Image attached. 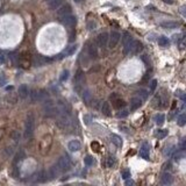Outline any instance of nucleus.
<instances>
[{
    "label": "nucleus",
    "mask_w": 186,
    "mask_h": 186,
    "mask_svg": "<svg viewBox=\"0 0 186 186\" xmlns=\"http://www.w3.org/2000/svg\"><path fill=\"white\" fill-rule=\"evenodd\" d=\"M71 123V116L69 114V112H61V113H57V121H56V124L62 128V129H65L70 126Z\"/></svg>",
    "instance_id": "1"
},
{
    "label": "nucleus",
    "mask_w": 186,
    "mask_h": 186,
    "mask_svg": "<svg viewBox=\"0 0 186 186\" xmlns=\"http://www.w3.org/2000/svg\"><path fill=\"white\" fill-rule=\"evenodd\" d=\"M71 165H72V163H71V158L69 157V156H63V157H61L58 162H57V164H56V166H57V169L59 170V172L63 173V172H67L69 171L70 169H71Z\"/></svg>",
    "instance_id": "2"
},
{
    "label": "nucleus",
    "mask_w": 186,
    "mask_h": 186,
    "mask_svg": "<svg viewBox=\"0 0 186 186\" xmlns=\"http://www.w3.org/2000/svg\"><path fill=\"white\" fill-rule=\"evenodd\" d=\"M34 115L33 114H28L26 119V123H25V138H29L31 137V135L34 133Z\"/></svg>",
    "instance_id": "3"
},
{
    "label": "nucleus",
    "mask_w": 186,
    "mask_h": 186,
    "mask_svg": "<svg viewBox=\"0 0 186 186\" xmlns=\"http://www.w3.org/2000/svg\"><path fill=\"white\" fill-rule=\"evenodd\" d=\"M44 115L47 118H53L57 115V107L53 104L51 100H45L44 104Z\"/></svg>",
    "instance_id": "4"
},
{
    "label": "nucleus",
    "mask_w": 186,
    "mask_h": 186,
    "mask_svg": "<svg viewBox=\"0 0 186 186\" xmlns=\"http://www.w3.org/2000/svg\"><path fill=\"white\" fill-rule=\"evenodd\" d=\"M120 39H121V35L118 31H112L109 37H108V45H109V48H114L119 43Z\"/></svg>",
    "instance_id": "5"
},
{
    "label": "nucleus",
    "mask_w": 186,
    "mask_h": 186,
    "mask_svg": "<svg viewBox=\"0 0 186 186\" xmlns=\"http://www.w3.org/2000/svg\"><path fill=\"white\" fill-rule=\"evenodd\" d=\"M71 12H72V10H71V6H70V5H62V6L58 8L57 15H58L59 19H62V18L67 16L69 14H71Z\"/></svg>",
    "instance_id": "6"
},
{
    "label": "nucleus",
    "mask_w": 186,
    "mask_h": 186,
    "mask_svg": "<svg viewBox=\"0 0 186 186\" xmlns=\"http://www.w3.org/2000/svg\"><path fill=\"white\" fill-rule=\"evenodd\" d=\"M61 20H62V22L67 27H73L75 25H76V22H77V19H76L72 14H69V15H67V16L62 18Z\"/></svg>",
    "instance_id": "7"
},
{
    "label": "nucleus",
    "mask_w": 186,
    "mask_h": 186,
    "mask_svg": "<svg viewBox=\"0 0 186 186\" xmlns=\"http://www.w3.org/2000/svg\"><path fill=\"white\" fill-rule=\"evenodd\" d=\"M142 50H143V44H142L140 41L133 40V42H132V50H130V53L136 55V53H140Z\"/></svg>",
    "instance_id": "8"
},
{
    "label": "nucleus",
    "mask_w": 186,
    "mask_h": 186,
    "mask_svg": "<svg viewBox=\"0 0 186 186\" xmlns=\"http://www.w3.org/2000/svg\"><path fill=\"white\" fill-rule=\"evenodd\" d=\"M67 148H69V150L71 152H76V151H79L80 149H81V143H80L78 140H72V141L69 142Z\"/></svg>",
    "instance_id": "9"
},
{
    "label": "nucleus",
    "mask_w": 186,
    "mask_h": 186,
    "mask_svg": "<svg viewBox=\"0 0 186 186\" xmlns=\"http://www.w3.org/2000/svg\"><path fill=\"white\" fill-rule=\"evenodd\" d=\"M108 34L107 33H101L98 37H97V44L100 47V48H103V47H105L107 43H108Z\"/></svg>",
    "instance_id": "10"
},
{
    "label": "nucleus",
    "mask_w": 186,
    "mask_h": 186,
    "mask_svg": "<svg viewBox=\"0 0 186 186\" xmlns=\"http://www.w3.org/2000/svg\"><path fill=\"white\" fill-rule=\"evenodd\" d=\"M160 183L163 185H171L173 183V177L171 173L169 172H164L160 177Z\"/></svg>",
    "instance_id": "11"
},
{
    "label": "nucleus",
    "mask_w": 186,
    "mask_h": 186,
    "mask_svg": "<svg viewBox=\"0 0 186 186\" xmlns=\"http://www.w3.org/2000/svg\"><path fill=\"white\" fill-rule=\"evenodd\" d=\"M111 99H114V103H113V105H114V108H116V109H121V108H123V107L126 106V103H124V100H122V99L118 98V95H116V94H113V95H111Z\"/></svg>",
    "instance_id": "12"
},
{
    "label": "nucleus",
    "mask_w": 186,
    "mask_h": 186,
    "mask_svg": "<svg viewBox=\"0 0 186 186\" xmlns=\"http://www.w3.org/2000/svg\"><path fill=\"white\" fill-rule=\"evenodd\" d=\"M142 99L140 98V97H135L132 99V101H130V109L132 111H135V109H137V108H140L141 105H142Z\"/></svg>",
    "instance_id": "13"
},
{
    "label": "nucleus",
    "mask_w": 186,
    "mask_h": 186,
    "mask_svg": "<svg viewBox=\"0 0 186 186\" xmlns=\"http://www.w3.org/2000/svg\"><path fill=\"white\" fill-rule=\"evenodd\" d=\"M140 156L143 160H149V144L148 143H143V146L140 149Z\"/></svg>",
    "instance_id": "14"
},
{
    "label": "nucleus",
    "mask_w": 186,
    "mask_h": 186,
    "mask_svg": "<svg viewBox=\"0 0 186 186\" xmlns=\"http://www.w3.org/2000/svg\"><path fill=\"white\" fill-rule=\"evenodd\" d=\"M49 2V8L50 10H58L62 5H63V2H64V0H50V1H48Z\"/></svg>",
    "instance_id": "15"
},
{
    "label": "nucleus",
    "mask_w": 186,
    "mask_h": 186,
    "mask_svg": "<svg viewBox=\"0 0 186 186\" xmlns=\"http://www.w3.org/2000/svg\"><path fill=\"white\" fill-rule=\"evenodd\" d=\"M179 26L178 22L176 21H164V22H160V27L165 28V29H173V28H177Z\"/></svg>",
    "instance_id": "16"
},
{
    "label": "nucleus",
    "mask_w": 186,
    "mask_h": 186,
    "mask_svg": "<svg viewBox=\"0 0 186 186\" xmlns=\"http://www.w3.org/2000/svg\"><path fill=\"white\" fill-rule=\"evenodd\" d=\"M111 141H112L113 144H115L118 148L122 146V138L120 137L119 135H116V134H112L111 135Z\"/></svg>",
    "instance_id": "17"
},
{
    "label": "nucleus",
    "mask_w": 186,
    "mask_h": 186,
    "mask_svg": "<svg viewBox=\"0 0 186 186\" xmlns=\"http://www.w3.org/2000/svg\"><path fill=\"white\" fill-rule=\"evenodd\" d=\"M19 95H20L21 99H26L27 97L29 95V90H28V87L26 85H21L19 87Z\"/></svg>",
    "instance_id": "18"
},
{
    "label": "nucleus",
    "mask_w": 186,
    "mask_h": 186,
    "mask_svg": "<svg viewBox=\"0 0 186 186\" xmlns=\"http://www.w3.org/2000/svg\"><path fill=\"white\" fill-rule=\"evenodd\" d=\"M101 112H103V114H104V115H106V116H111V115H112V108H111L109 103H106V101H105V103L103 104Z\"/></svg>",
    "instance_id": "19"
},
{
    "label": "nucleus",
    "mask_w": 186,
    "mask_h": 186,
    "mask_svg": "<svg viewBox=\"0 0 186 186\" xmlns=\"http://www.w3.org/2000/svg\"><path fill=\"white\" fill-rule=\"evenodd\" d=\"M59 170L57 169V166H53V168H50L49 169V172H48V178H50V179H55L56 177H58V174H59Z\"/></svg>",
    "instance_id": "20"
},
{
    "label": "nucleus",
    "mask_w": 186,
    "mask_h": 186,
    "mask_svg": "<svg viewBox=\"0 0 186 186\" xmlns=\"http://www.w3.org/2000/svg\"><path fill=\"white\" fill-rule=\"evenodd\" d=\"M49 178H48V172L47 171H44V170H42L40 172L37 173V182H40V183H44V182H47Z\"/></svg>",
    "instance_id": "21"
},
{
    "label": "nucleus",
    "mask_w": 186,
    "mask_h": 186,
    "mask_svg": "<svg viewBox=\"0 0 186 186\" xmlns=\"http://www.w3.org/2000/svg\"><path fill=\"white\" fill-rule=\"evenodd\" d=\"M178 48H179L180 50H184L186 48V34L182 35V36L179 37V40H178Z\"/></svg>",
    "instance_id": "22"
},
{
    "label": "nucleus",
    "mask_w": 186,
    "mask_h": 186,
    "mask_svg": "<svg viewBox=\"0 0 186 186\" xmlns=\"http://www.w3.org/2000/svg\"><path fill=\"white\" fill-rule=\"evenodd\" d=\"M158 44H160V47L166 48V47H169V44H170V40H169L168 37H165V36H160V39H158Z\"/></svg>",
    "instance_id": "23"
},
{
    "label": "nucleus",
    "mask_w": 186,
    "mask_h": 186,
    "mask_svg": "<svg viewBox=\"0 0 186 186\" xmlns=\"http://www.w3.org/2000/svg\"><path fill=\"white\" fill-rule=\"evenodd\" d=\"M76 50H77V45L76 44H73V45H70V47H67V49H65V51H64V56H71V55H73V53H76Z\"/></svg>",
    "instance_id": "24"
},
{
    "label": "nucleus",
    "mask_w": 186,
    "mask_h": 186,
    "mask_svg": "<svg viewBox=\"0 0 186 186\" xmlns=\"http://www.w3.org/2000/svg\"><path fill=\"white\" fill-rule=\"evenodd\" d=\"M89 53L92 58H97L98 57V50H97V47L94 44H90L89 45Z\"/></svg>",
    "instance_id": "25"
},
{
    "label": "nucleus",
    "mask_w": 186,
    "mask_h": 186,
    "mask_svg": "<svg viewBox=\"0 0 186 186\" xmlns=\"http://www.w3.org/2000/svg\"><path fill=\"white\" fill-rule=\"evenodd\" d=\"M83 99H84L85 104L90 105L91 101H92V94H91V92L90 91H85V92L83 93Z\"/></svg>",
    "instance_id": "26"
},
{
    "label": "nucleus",
    "mask_w": 186,
    "mask_h": 186,
    "mask_svg": "<svg viewBox=\"0 0 186 186\" xmlns=\"http://www.w3.org/2000/svg\"><path fill=\"white\" fill-rule=\"evenodd\" d=\"M177 124L178 126H185L186 124V113H183V114H180L178 118H177Z\"/></svg>",
    "instance_id": "27"
},
{
    "label": "nucleus",
    "mask_w": 186,
    "mask_h": 186,
    "mask_svg": "<svg viewBox=\"0 0 186 186\" xmlns=\"http://www.w3.org/2000/svg\"><path fill=\"white\" fill-rule=\"evenodd\" d=\"M164 121H165V115L164 114H157L155 116V122H156L157 126H162L164 123Z\"/></svg>",
    "instance_id": "28"
},
{
    "label": "nucleus",
    "mask_w": 186,
    "mask_h": 186,
    "mask_svg": "<svg viewBox=\"0 0 186 186\" xmlns=\"http://www.w3.org/2000/svg\"><path fill=\"white\" fill-rule=\"evenodd\" d=\"M155 135H156V137H158L160 140H162V138L168 136V130L166 129H158V130H156Z\"/></svg>",
    "instance_id": "29"
},
{
    "label": "nucleus",
    "mask_w": 186,
    "mask_h": 186,
    "mask_svg": "<svg viewBox=\"0 0 186 186\" xmlns=\"http://www.w3.org/2000/svg\"><path fill=\"white\" fill-rule=\"evenodd\" d=\"M133 39H132V35L128 33V31H124L123 33V36H122V44L124 45V44H127L129 41H132Z\"/></svg>",
    "instance_id": "30"
},
{
    "label": "nucleus",
    "mask_w": 186,
    "mask_h": 186,
    "mask_svg": "<svg viewBox=\"0 0 186 186\" xmlns=\"http://www.w3.org/2000/svg\"><path fill=\"white\" fill-rule=\"evenodd\" d=\"M115 164V157L113 156H108L106 160V166L107 168H113Z\"/></svg>",
    "instance_id": "31"
},
{
    "label": "nucleus",
    "mask_w": 186,
    "mask_h": 186,
    "mask_svg": "<svg viewBox=\"0 0 186 186\" xmlns=\"http://www.w3.org/2000/svg\"><path fill=\"white\" fill-rule=\"evenodd\" d=\"M84 163H85V165L86 166H92L93 164H94V160H93L92 156H85V158H84Z\"/></svg>",
    "instance_id": "32"
},
{
    "label": "nucleus",
    "mask_w": 186,
    "mask_h": 186,
    "mask_svg": "<svg viewBox=\"0 0 186 186\" xmlns=\"http://www.w3.org/2000/svg\"><path fill=\"white\" fill-rule=\"evenodd\" d=\"M29 94H30V99H31V101H33V103L39 101V91L34 90V91L29 92Z\"/></svg>",
    "instance_id": "33"
},
{
    "label": "nucleus",
    "mask_w": 186,
    "mask_h": 186,
    "mask_svg": "<svg viewBox=\"0 0 186 186\" xmlns=\"http://www.w3.org/2000/svg\"><path fill=\"white\" fill-rule=\"evenodd\" d=\"M48 99V93L45 91H39V101H43Z\"/></svg>",
    "instance_id": "34"
},
{
    "label": "nucleus",
    "mask_w": 186,
    "mask_h": 186,
    "mask_svg": "<svg viewBox=\"0 0 186 186\" xmlns=\"http://www.w3.org/2000/svg\"><path fill=\"white\" fill-rule=\"evenodd\" d=\"M23 157H25V152H23V151H19V152H18V155L15 156V160H14V164H15V163H18V162H20V160H22Z\"/></svg>",
    "instance_id": "35"
},
{
    "label": "nucleus",
    "mask_w": 186,
    "mask_h": 186,
    "mask_svg": "<svg viewBox=\"0 0 186 186\" xmlns=\"http://www.w3.org/2000/svg\"><path fill=\"white\" fill-rule=\"evenodd\" d=\"M67 78H69V71H67V70H64V71L62 72L61 77H59V79H61V81H65V80H67Z\"/></svg>",
    "instance_id": "36"
},
{
    "label": "nucleus",
    "mask_w": 186,
    "mask_h": 186,
    "mask_svg": "<svg viewBox=\"0 0 186 186\" xmlns=\"http://www.w3.org/2000/svg\"><path fill=\"white\" fill-rule=\"evenodd\" d=\"M138 97L142 99V100H146V98H148V92H146V90H141V91H138Z\"/></svg>",
    "instance_id": "37"
},
{
    "label": "nucleus",
    "mask_w": 186,
    "mask_h": 186,
    "mask_svg": "<svg viewBox=\"0 0 186 186\" xmlns=\"http://www.w3.org/2000/svg\"><path fill=\"white\" fill-rule=\"evenodd\" d=\"M121 176H122L123 179H129V178H130V171H129L128 169H126V170H123V171L121 172Z\"/></svg>",
    "instance_id": "38"
},
{
    "label": "nucleus",
    "mask_w": 186,
    "mask_h": 186,
    "mask_svg": "<svg viewBox=\"0 0 186 186\" xmlns=\"http://www.w3.org/2000/svg\"><path fill=\"white\" fill-rule=\"evenodd\" d=\"M128 114H129V112H128L127 109H122V111H120L119 113L116 114V116H118V118H126Z\"/></svg>",
    "instance_id": "39"
},
{
    "label": "nucleus",
    "mask_w": 186,
    "mask_h": 186,
    "mask_svg": "<svg viewBox=\"0 0 186 186\" xmlns=\"http://www.w3.org/2000/svg\"><path fill=\"white\" fill-rule=\"evenodd\" d=\"M173 152H174V146H170V148H166V150L164 151V155L165 156H171Z\"/></svg>",
    "instance_id": "40"
},
{
    "label": "nucleus",
    "mask_w": 186,
    "mask_h": 186,
    "mask_svg": "<svg viewBox=\"0 0 186 186\" xmlns=\"http://www.w3.org/2000/svg\"><path fill=\"white\" fill-rule=\"evenodd\" d=\"M84 122H85V124H91V122H92V116H91L90 114L84 115Z\"/></svg>",
    "instance_id": "41"
},
{
    "label": "nucleus",
    "mask_w": 186,
    "mask_h": 186,
    "mask_svg": "<svg viewBox=\"0 0 186 186\" xmlns=\"http://www.w3.org/2000/svg\"><path fill=\"white\" fill-rule=\"evenodd\" d=\"M156 86H157V80L156 79L151 80V84H150V91H151V92H152V91H155Z\"/></svg>",
    "instance_id": "42"
},
{
    "label": "nucleus",
    "mask_w": 186,
    "mask_h": 186,
    "mask_svg": "<svg viewBox=\"0 0 186 186\" xmlns=\"http://www.w3.org/2000/svg\"><path fill=\"white\" fill-rule=\"evenodd\" d=\"M179 148H180L182 150H186V138H183V140L180 141V143H179Z\"/></svg>",
    "instance_id": "43"
},
{
    "label": "nucleus",
    "mask_w": 186,
    "mask_h": 186,
    "mask_svg": "<svg viewBox=\"0 0 186 186\" xmlns=\"http://www.w3.org/2000/svg\"><path fill=\"white\" fill-rule=\"evenodd\" d=\"M176 95H178L180 99H183V100H186V93H183L180 92V91H177L176 92Z\"/></svg>",
    "instance_id": "44"
},
{
    "label": "nucleus",
    "mask_w": 186,
    "mask_h": 186,
    "mask_svg": "<svg viewBox=\"0 0 186 186\" xmlns=\"http://www.w3.org/2000/svg\"><path fill=\"white\" fill-rule=\"evenodd\" d=\"M179 12H180V14L186 19V6H182V7L179 8Z\"/></svg>",
    "instance_id": "45"
},
{
    "label": "nucleus",
    "mask_w": 186,
    "mask_h": 186,
    "mask_svg": "<svg viewBox=\"0 0 186 186\" xmlns=\"http://www.w3.org/2000/svg\"><path fill=\"white\" fill-rule=\"evenodd\" d=\"M18 58H19V56H18V55H16V53H15V55H11V59H12V61H13V63H18Z\"/></svg>",
    "instance_id": "46"
},
{
    "label": "nucleus",
    "mask_w": 186,
    "mask_h": 186,
    "mask_svg": "<svg viewBox=\"0 0 186 186\" xmlns=\"http://www.w3.org/2000/svg\"><path fill=\"white\" fill-rule=\"evenodd\" d=\"M6 84V78H4L2 76H0V86H4Z\"/></svg>",
    "instance_id": "47"
},
{
    "label": "nucleus",
    "mask_w": 186,
    "mask_h": 186,
    "mask_svg": "<svg viewBox=\"0 0 186 186\" xmlns=\"http://www.w3.org/2000/svg\"><path fill=\"white\" fill-rule=\"evenodd\" d=\"M12 137H13L15 141H19V133H18V132H14V133L12 134Z\"/></svg>",
    "instance_id": "48"
},
{
    "label": "nucleus",
    "mask_w": 186,
    "mask_h": 186,
    "mask_svg": "<svg viewBox=\"0 0 186 186\" xmlns=\"http://www.w3.org/2000/svg\"><path fill=\"white\" fill-rule=\"evenodd\" d=\"M126 185H134V182L133 180H128V179H126Z\"/></svg>",
    "instance_id": "49"
},
{
    "label": "nucleus",
    "mask_w": 186,
    "mask_h": 186,
    "mask_svg": "<svg viewBox=\"0 0 186 186\" xmlns=\"http://www.w3.org/2000/svg\"><path fill=\"white\" fill-rule=\"evenodd\" d=\"M4 62H5V57L0 55V64H1V63H4Z\"/></svg>",
    "instance_id": "50"
},
{
    "label": "nucleus",
    "mask_w": 186,
    "mask_h": 186,
    "mask_svg": "<svg viewBox=\"0 0 186 186\" xmlns=\"http://www.w3.org/2000/svg\"><path fill=\"white\" fill-rule=\"evenodd\" d=\"M163 1H165V2H168V4H172L173 0H163Z\"/></svg>",
    "instance_id": "51"
},
{
    "label": "nucleus",
    "mask_w": 186,
    "mask_h": 186,
    "mask_svg": "<svg viewBox=\"0 0 186 186\" xmlns=\"http://www.w3.org/2000/svg\"><path fill=\"white\" fill-rule=\"evenodd\" d=\"M76 2H81V1H84V0H75Z\"/></svg>",
    "instance_id": "52"
},
{
    "label": "nucleus",
    "mask_w": 186,
    "mask_h": 186,
    "mask_svg": "<svg viewBox=\"0 0 186 186\" xmlns=\"http://www.w3.org/2000/svg\"><path fill=\"white\" fill-rule=\"evenodd\" d=\"M47 1H50V0H47Z\"/></svg>",
    "instance_id": "53"
}]
</instances>
